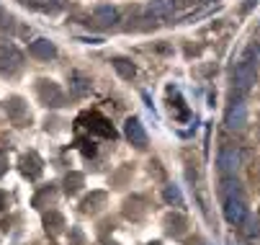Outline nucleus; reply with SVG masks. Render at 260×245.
I'll return each mask as SVG.
<instances>
[{"label":"nucleus","instance_id":"obj_1","mask_svg":"<svg viewBox=\"0 0 260 245\" xmlns=\"http://www.w3.org/2000/svg\"><path fill=\"white\" fill-rule=\"evenodd\" d=\"M257 57H260V49L257 47H250L240 57L235 73H232V96L242 98V96H247L252 90V85L257 80Z\"/></svg>","mask_w":260,"mask_h":245},{"label":"nucleus","instance_id":"obj_2","mask_svg":"<svg viewBox=\"0 0 260 245\" xmlns=\"http://www.w3.org/2000/svg\"><path fill=\"white\" fill-rule=\"evenodd\" d=\"M221 196H224V220L230 225H245L247 220V201L240 191V183L232 178H224V189H221Z\"/></svg>","mask_w":260,"mask_h":245},{"label":"nucleus","instance_id":"obj_3","mask_svg":"<svg viewBox=\"0 0 260 245\" xmlns=\"http://www.w3.org/2000/svg\"><path fill=\"white\" fill-rule=\"evenodd\" d=\"M23 70V52L13 44V42H0V75H16Z\"/></svg>","mask_w":260,"mask_h":245},{"label":"nucleus","instance_id":"obj_4","mask_svg":"<svg viewBox=\"0 0 260 245\" xmlns=\"http://www.w3.org/2000/svg\"><path fill=\"white\" fill-rule=\"evenodd\" d=\"M36 96H39V101L44 106H52V109L64 106V90L54 80H47V78L36 80Z\"/></svg>","mask_w":260,"mask_h":245},{"label":"nucleus","instance_id":"obj_5","mask_svg":"<svg viewBox=\"0 0 260 245\" xmlns=\"http://www.w3.org/2000/svg\"><path fill=\"white\" fill-rule=\"evenodd\" d=\"M216 168L221 173V178H232L240 168V150L235 145H224L216 155Z\"/></svg>","mask_w":260,"mask_h":245},{"label":"nucleus","instance_id":"obj_6","mask_svg":"<svg viewBox=\"0 0 260 245\" xmlns=\"http://www.w3.org/2000/svg\"><path fill=\"white\" fill-rule=\"evenodd\" d=\"M245 124H247V106H245V101L242 98H232L230 109L224 114V127L230 132H240Z\"/></svg>","mask_w":260,"mask_h":245},{"label":"nucleus","instance_id":"obj_7","mask_svg":"<svg viewBox=\"0 0 260 245\" xmlns=\"http://www.w3.org/2000/svg\"><path fill=\"white\" fill-rule=\"evenodd\" d=\"M175 8H178V0H150L144 13L152 21H168V18H173Z\"/></svg>","mask_w":260,"mask_h":245},{"label":"nucleus","instance_id":"obj_8","mask_svg":"<svg viewBox=\"0 0 260 245\" xmlns=\"http://www.w3.org/2000/svg\"><path fill=\"white\" fill-rule=\"evenodd\" d=\"M6 114H8V119L16 124V127H26L28 121H31V114H28V103L23 101V98H11L8 103H6Z\"/></svg>","mask_w":260,"mask_h":245},{"label":"nucleus","instance_id":"obj_9","mask_svg":"<svg viewBox=\"0 0 260 245\" xmlns=\"http://www.w3.org/2000/svg\"><path fill=\"white\" fill-rule=\"evenodd\" d=\"M124 134H126V139H129L137 150H144V147H147V132H144V127H142V121H139L137 116H129V119H126Z\"/></svg>","mask_w":260,"mask_h":245},{"label":"nucleus","instance_id":"obj_10","mask_svg":"<svg viewBox=\"0 0 260 245\" xmlns=\"http://www.w3.org/2000/svg\"><path fill=\"white\" fill-rule=\"evenodd\" d=\"M85 127L93 132V134H101V137H111V139H114L116 137V129L114 127H111V121L103 116V114H98V111H93V114H88L85 116Z\"/></svg>","mask_w":260,"mask_h":245},{"label":"nucleus","instance_id":"obj_11","mask_svg":"<svg viewBox=\"0 0 260 245\" xmlns=\"http://www.w3.org/2000/svg\"><path fill=\"white\" fill-rule=\"evenodd\" d=\"M28 54H31L34 59L49 62V59H54V57H57V47H54L49 39H34V42L28 44Z\"/></svg>","mask_w":260,"mask_h":245},{"label":"nucleus","instance_id":"obj_12","mask_svg":"<svg viewBox=\"0 0 260 245\" xmlns=\"http://www.w3.org/2000/svg\"><path fill=\"white\" fill-rule=\"evenodd\" d=\"M42 170H44V163H42V158L36 155V152H28V155L21 158V173H23L26 178L36 181V178L42 176Z\"/></svg>","mask_w":260,"mask_h":245},{"label":"nucleus","instance_id":"obj_13","mask_svg":"<svg viewBox=\"0 0 260 245\" xmlns=\"http://www.w3.org/2000/svg\"><path fill=\"white\" fill-rule=\"evenodd\" d=\"M93 23L95 26H116L119 23V8H114V6L93 8Z\"/></svg>","mask_w":260,"mask_h":245},{"label":"nucleus","instance_id":"obj_14","mask_svg":"<svg viewBox=\"0 0 260 245\" xmlns=\"http://www.w3.org/2000/svg\"><path fill=\"white\" fill-rule=\"evenodd\" d=\"M90 78H85L83 73H70V93L75 98H85L90 93Z\"/></svg>","mask_w":260,"mask_h":245},{"label":"nucleus","instance_id":"obj_15","mask_svg":"<svg viewBox=\"0 0 260 245\" xmlns=\"http://www.w3.org/2000/svg\"><path fill=\"white\" fill-rule=\"evenodd\" d=\"M185 227H188V220H185L183 215H170V217L165 220V230H168V235H173V237L185 235Z\"/></svg>","mask_w":260,"mask_h":245},{"label":"nucleus","instance_id":"obj_16","mask_svg":"<svg viewBox=\"0 0 260 245\" xmlns=\"http://www.w3.org/2000/svg\"><path fill=\"white\" fill-rule=\"evenodd\" d=\"M106 206V194L103 191H93L88 199H83V204H80V209L85 215H93V212H98V209H103Z\"/></svg>","mask_w":260,"mask_h":245},{"label":"nucleus","instance_id":"obj_17","mask_svg":"<svg viewBox=\"0 0 260 245\" xmlns=\"http://www.w3.org/2000/svg\"><path fill=\"white\" fill-rule=\"evenodd\" d=\"M111 65H114V70H116V73H119L124 80H132V78L137 75V67H134L129 59H124V57H116Z\"/></svg>","mask_w":260,"mask_h":245},{"label":"nucleus","instance_id":"obj_18","mask_svg":"<svg viewBox=\"0 0 260 245\" xmlns=\"http://www.w3.org/2000/svg\"><path fill=\"white\" fill-rule=\"evenodd\" d=\"M162 199L170 204V206H183V194H180V189L178 186H165V191H162Z\"/></svg>","mask_w":260,"mask_h":245},{"label":"nucleus","instance_id":"obj_19","mask_svg":"<svg viewBox=\"0 0 260 245\" xmlns=\"http://www.w3.org/2000/svg\"><path fill=\"white\" fill-rule=\"evenodd\" d=\"M44 225H47V232H52V235H59V232H62V227H64V220H62V215L52 212V215H47Z\"/></svg>","mask_w":260,"mask_h":245},{"label":"nucleus","instance_id":"obj_20","mask_svg":"<svg viewBox=\"0 0 260 245\" xmlns=\"http://www.w3.org/2000/svg\"><path fill=\"white\" fill-rule=\"evenodd\" d=\"M83 176H80V173H70V176L64 178V191L67 194H78L80 191V186H83Z\"/></svg>","mask_w":260,"mask_h":245},{"label":"nucleus","instance_id":"obj_21","mask_svg":"<svg viewBox=\"0 0 260 245\" xmlns=\"http://www.w3.org/2000/svg\"><path fill=\"white\" fill-rule=\"evenodd\" d=\"M6 170H8V155H6L3 150H0V176H3Z\"/></svg>","mask_w":260,"mask_h":245},{"label":"nucleus","instance_id":"obj_22","mask_svg":"<svg viewBox=\"0 0 260 245\" xmlns=\"http://www.w3.org/2000/svg\"><path fill=\"white\" fill-rule=\"evenodd\" d=\"M3 206H6V194L0 191V209H3Z\"/></svg>","mask_w":260,"mask_h":245},{"label":"nucleus","instance_id":"obj_23","mask_svg":"<svg viewBox=\"0 0 260 245\" xmlns=\"http://www.w3.org/2000/svg\"><path fill=\"white\" fill-rule=\"evenodd\" d=\"M196 3H214V0H196Z\"/></svg>","mask_w":260,"mask_h":245},{"label":"nucleus","instance_id":"obj_24","mask_svg":"<svg viewBox=\"0 0 260 245\" xmlns=\"http://www.w3.org/2000/svg\"><path fill=\"white\" fill-rule=\"evenodd\" d=\"M108 245H116V242H108Z\"/></svg>","mask_w":260,"mask_h":245}]
</instances>
